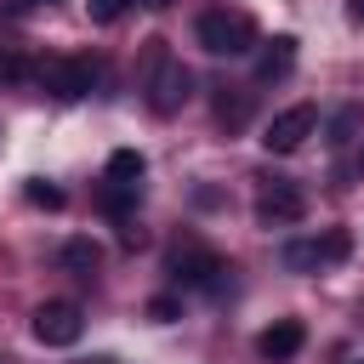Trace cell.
Instances as JSON below:
<instances>
[{
	"mask_svg": "<svg viewBox=\"0 0 364 364\" xmlns=\"http://www.w3.org/2000/svg\"><path fill=\"white\" fill-rule=\"evenodd\" d=\"M193 40L210 51V57H245L256 46V23L250 11H233V6H205L193 17Z\"/></svg>",
	"mask_w": 364,
	"mask_h": 364,
	"instance_id": "obj_1",
	"label": "cell"
},
{
	"mask_svg": "<svg viewBox=\"0 0 364 364\" xmlns=\"http://www.w3.org/2000/svg\"><path fill=\"white\" fill-rule=\"evenodd\" d=\"M188 97H193V74H188L165 46H154V68H148V108H154V114H176Z\"/></svg>",
	"mask_w": 364,
	"mask_h": 364,
	"instance_id": "obj_2",
	"label": "cell"
},
{
	"mask_svg": "<svg viewBox=\"0 0 364 364\" xmlns=\"http://www.w3.org/2000/svg\"><path fill=\"white\" fill-rule=\"evenodd\" d=\"M34 80H40L57 102H80V97L97 85V63H91V57H46V63L34 68Z\"/></svg>",
	"mask_w": 364,
	"mask_h": 364,
	"instance_id": "obj_3",
	"label": "cell"
},
{
	"mask_svg": "<svg viewBox=\"0 0 364 364\" xmlns=\"http://www.w3.org/2000/svg\"><path fill=\"white\" fill-rule=\"evenodd\" d=\"M301 216H307V193L290 176H262V188H256V222L262 228H290Z\"/></svg>",
	"mask_w": 364,
	"mask_h": 364,
	"instance_id": "obj_4",
	"label": "cell"
},
{
	"mask_svg": "<svg viewBox=\"0 0 364 364\" xmlns=\"http://www.w3.org/2000/svg\"><path fill=\"white\" fill-rule=\"evenodd\" d=\"M347 256H353V233H347V228H330V233H318V239H290V245H284V267H290V273H318V267L347 262Z\"/></svg>",
	"mask_w": 364,
	"mask_h": 364,
	"instance_id": "obj_5",
	"label": "cell"
},
{
	"mask_svg": "<svg viewBox=\"0 0 364 364\" xmlns=\"http://www.w3.org/2000/svg\"><path fill=\"white\" fill-rule=\"evenodd\" d=\"M222 273H228V262L205 245H176L171 250V279L188 284V290H222Z\"/></svg>",
	"mask_w": 364,
	"mask_h": 364,
	"instance_id": "obj_6",
	"label": "cell"
},
{
	"mask_svg": "<svg viewBox=\"0 0 364 364\" xmlns=\"http://www.w3.org/2000/svg\"><path fill=\"white\" fill-rule=\"evenodd\" d=\"M313 131H318V108H313V102H296V108H284V114H273V119H267L262 148H267V154H296Z\"/></svg>",
	"mask_w": 364,
	"mask_h": 364,
	"instance_id": "obj_7",
	"label": "cell"
},
{
	"mask_svg": "<svg viewBox=\"0 0 364 364\" xmlns=\"http://www.w3.org/2000/svg\"><path fill=\"white\" fill-rule=\"evenodd\" d=\"M85 336V318L74 301H40L34 307V341L40 347H74Z\"/></svg>",
	"mask_w": 364,
	"mask_h": 364,
	"instance_id": "obj_8",
	"label": "cell"
},
{
	"mask_svg": "<svg viewBox=\"0 0 364 364\" xmlns=\"http://www.w3.org/2000/svg\"><path fill=\"white\" fill-rule=\"evenodd\" d=\"M301 341H307L301 318H279V324H267V330L256 336V353H262L267 364H290V358L301 353Z\"/></svg>",
	"mask_w": 364,
	"mask_h": 364,
	"instance_id": "obj_9",
	"label": "cell"
},
{
	"mask_svg": "<svg viewBox=\"0 0 364 364\" xmlns=\"http://www.w3.org/2000/svg\"><path fill=\"white\" fill-rule=\"evenodd\" d=\"M296 68V40L290 34H273L267 46H262V57H256V85H273V80H284Z\"/></svg>",
	"mask_w": 364,
	"mask_h": 364,
	"instance_id": "obj_10",
	"label": "cell"
},
{
	"mask_svg": "<svg viewBox=\"0 0 364 364\" xmlns=\"http://www.w3.org/2000/svg\"><path fill=\"white\" fill-rule=\"evenodd\" d=\"M63 267H68V273H80V279H91V273L102 267V245H97V239H85V233H74V239L63 245Z\"/></svg>",
	"mask_w": 364,
	"mask_h": 364,
	"instance_id": "obj_11",
	"label": "cell"
},
{
	"mask_svg": "<svg viewBox=\"0 0 364 364\" xmlns=\"http://www.w3.org/2000/svg\"><path fill=\"white\" fill-rule=\"evenodd\" d=\"M142 171H148V159H142L136 148H114V154H108V182H119V188H142Z\"/></svg>",
	"mask_w": 364,
	"mask_h": 364,
	"instance_id": "obj_12",
	"label": "cell"
},
{
	"mask_svg": "<svg viewBox=\"0 0 364 364\" xmlns=\"http://www.w3.org/2000/svg\"><path fill=\"white\" fill-rule=\"evenodd\" d=\"M216 119H222L228 131H239V125L250 119V97H245V91H233V97L222 91V97H216Z\"/></svg>",
	"mask_w": 364,
	"mask_h": 364,
	"instance_id": "obj_13",
	"label": "cell"
},
{
	"mask_svg": "<svg viewBox=\"0 0 364 364\" xmlns=\"http://www.w3.org/2000/svg\"><path fill=\"white\" fill-rule=\"evenodd\" d=\"M28 74H34V63H28L23 51H0V85H6V91H11V85H23Z\"/></svg>",
	"mask_w": 364,
	"mask_h": 364,
	"instance_id": "obj_14",
	"label": "cell"
},
{
	"mask_svg": "<svg viewBox=\"0 0 364 364\" xmlns=\"http://www.w3.org/2000/svg\"><path fill=\"white\" fill-rule=\"evenodd\" d=\"M136 199H142V188H119V182H108V188H102V210H108V216H125Z\"/></svg>",
	"mask_w": 364,
	"mask_h": 364,
	"instance_id": "obj_15",
	"label": "cell"
},
{
	"mask_svg": "<svg viewBox=\"0 0 364 364\" xmlns=\"http://www.w3.org/2000/svg\"><path fill=\"white\" fill-rule=\"evenodd\" d=\"M23 193H28V205H40V210H63V188H51V182H28Z\"/></svg>",
	"mask_w": 364,
	"mask_h": 364,
	"instance_id": "obj_16",
	"label": "cell"
},
{
	"mask_svg": "<svg viewBox=\"0 0 364 364\" xmlns=\"http://www.w3.org/2000/svg\"><path fill=\"white\" fill-rule=\"evenodd\" d=\"M136 0H85V11H91V23H114V17H125Z\"/></svg>",
	"mask_w": 364,
	"mask_h": 364,
	"instance_id": "obj_17",
	"label": "cell"
},
{
	"mask_svg": "<svg viewBox=\"0 0 364 364\" xmlns=\"http://www.w3.org/2000/svg\"><path fill=\"white\" fill-rule=\"evenodd\" d=\"M148 318H154V324H171V318H182V301H176V296H154V301H148Z\"/></svg>",
	"mask_w": 364,
	"mask_h": 364,
	"instance_id": "obj_18",
	"label": "cell"
},
{
	"mask_svg": "<svg viewBox=\"0 0 364 364\" xmlns=\"http://www.w3.org/2000/svg\"><path fill=\"white\" fill-rule=\"evenodd\" d=\"M353 125H358V114H353V108H347V114H336V142H347V131H353Z\"/></svg>",
	"mask_w": 364,
	"mask_h": 364,
	"instance_id": "obj_19",
	"label": "cell"
},
{
	"mask_svg": "<svg viewBox=\"0 0 364 364\" xmlns=\"http://www.w3.org/2000/svg\"><path fill=\"white\" fill-rule=\"evenodd\" d=\"M347 23H353V28H364V0H347Z\"/></svg>",
	"mask_w": 364,
	"mask_h": 364,
	"instance_id": "obj_20",
	"label": "cell"
},
{
	"mask_svg": "<svg viewBox=\"0 0 364 364\" xmlns=\"http://www.w3.org/2000/svg\"><path fill=\"white\" fill-rule=\"evenodd\" d=\"M358 171H364V154H358Z\"/></svg>",
	"mask_w": 364,
	"mask_h": 364,
	"instance_id": "obj_21",
	"label": "cell"
},
{
	"mask_svg": "<svg viewBox=\"0 0 364 364\" xmlns=\"http://www.w3.org/2000/svg\"><path fill=\"white\" fill-rule=\"evenodd\" d=\"M23 6H40V0H23Z\"/></svg>",
	"mask_w": 364,
	"mask_h": 364,
	"instance_id": "obj_22",
	"label": "cell"
},
{
	"mask_svg": "<svg viewBox=\"0 0 364 364\" xmlns=\"http://www.w3.org/2000/svg\"><path fill=\"white\" fill-rule=\"evenodd\" d=\"M358 364H364V358H358Z\"/></svg>",
	"mask_w": 364,
	"mask_h": 364,
	"instance_id": "obj_23",
	"label": "cell"
}]
</instances>
